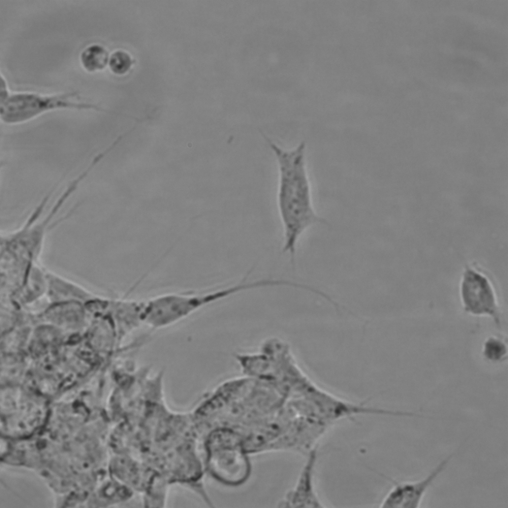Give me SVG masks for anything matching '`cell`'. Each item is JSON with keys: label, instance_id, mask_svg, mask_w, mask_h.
<instances>
[{"label": "cell", "instance_id": "obj_1", "mask_svg": "<svg viewBox=\"0 0 508 508\" xmlns=\"http://www.w3.org/2000/svg\"><path fill=\"white\" fill-rule=\"evenodd\" d=\"M276 159L279 172L277 204L283 229L282 250L294 263L297 243L317 223L328 224L314 209L306 166V144L284 148L263 135Z\"/></svg>", "mask_w": 508, "mask_h": 508}, {"label": "cell", "instance_id": "obj_2", "mask_svg": "<svg viewBox=\"0 0 508 508\" xmlns=\"http://www.w3.org/2000/svg\"><path fill=\"white\" fill-rule=\"evenodd\" d=\"M58 110H100L95 104L82 101L75 91L43 94L35 91L11 93L0 102V117L5 125L29 122L49 112Z\"/></svg>", "mask_w": 508, "mask_h": 508}, {"label": "cell", "instance_id": "obj_3", "mask_svg": "<svg viewBox=\"0 0 508 508\" xmlns=\"http://www.w3.org/2000/svg\"><path fill=\"white\" fill-rule=\"evenodd\" d=\"M460 298L464 311L476 317H488L500 324V310L491 283L484 274L468 267L461 283Z\"/></svg>", "mask_w": 508, "mask_h": 508}, {"label": "cell", "instance_id": "obj_4", "mask_svg": "<svg viewBox=\"0 0 508 508\" xmlns=\"http://www.w3.org/2000/svg\"><path fill=\"white\" fill-rule=\"evenodd\" d=\"M311 397L309 416L328 423L344 419H352L362 415L402 417L403 411L367 406L343 400L324 390L314 388Z\"/></svg>", "mask_w": 508, "mask_h": 508}, {"label": "cell", "instance_id": "obj_5", "mask_svg": "<svg viewBox=\"0 0 508 508\" xmlns=\"http://www.w3.org/2000/svg\"><path fill=\"white\" fill-rule=\"evenodd\" d=\"M451 454L443 460L424 478L415 481L398 482L380 474L390 481L392 488L380 503L381 508H417L432 484L445 468L453 456Z\"/></svg>", "mask_w": 508, "mask_h": 508}, {"label": "cell", "instance_id": "obj_6", "mask_svg": "<svg viewBox=\"0 0 508 508\" xmlns=\"http://www.w3.org/2000/svg\"><path fill=\"white\" fill-rule=\"evenodd\" d=\"M211 460L214 473L223 481L238 482L246 476V460L236 445L220 443L212 452Z\"/></svg>", "mask_w": 508, "mask_h": 508}, {"label": "cell", "instance_id": "obj_7", "mask_svg": "<svg viewBox=\"0 0 508 508\" xmlns=\"http://www.w3.org/2000/svg\"><path fill=\"white\" fill-rule=\"evenodd\" d=\"M318 458V452L316 446L310 451L298 486V502L303 507L325 508L316 491L314 485V471Z\"/></svg>", "mask_w": 508, "mask_h": 508}, {"label": "cell", "instance_id": "obj_8", "mask_svg": "<svg viewBox=\"0 0 508 508\" xmlns=\"http://www.w3.org/2000/svg\"><path fill=\"white\" fill-rule=\"evenodd\" d=\"M109 57L106 47L99 43H92L81 51L79 62L86 71L94 72L105 68L108 64Z\"/></svg>", "mask_w": 508, "mask_h": 508}, {"label": "cell", "instance_id": "obj_9", "mask_svg": "<svg viewBox=\"0 0 508 508\" xmlns=\"http://www.w3.org/2000/svg\"><path fill=\"white\" fill-rule=\"evenodd\" d=\"M481 354L488 361L493 363L503 362L508 356L507 342L504 337L500 335L489 336L484 341Z\"/></svg>", "mask_w": 508, "mask_h": 508}, {"label": "cell", "instance_id": "obj_10", "mask_svg": "<svg viewBox=\"0 0 508 508\" xmlns=\"http://www.w3.org/2000/svg\"><path fill=\"white\" fill-rule=\"evenodd\" d=\"M132 63V61L127 53L118 50L111 55L108 64L113 72L122 74L128 70Z\"/></svg>", "mask_w": 508, "mask_h": 508}, {"label": "cell", "instance_id": "obj_11", "mask_svg": "<svg viewBox=\"0 0 508 508\" xmlns=\"http://www.w3.org/2000/svg\"><path fill=\"white\" fill-rule=\"evenodd\" d=\"M11 93L4 76L0 73V102L5 100Z\"/></svg>", "mask_w": 508, "mask_h": 508}]
</instances>
